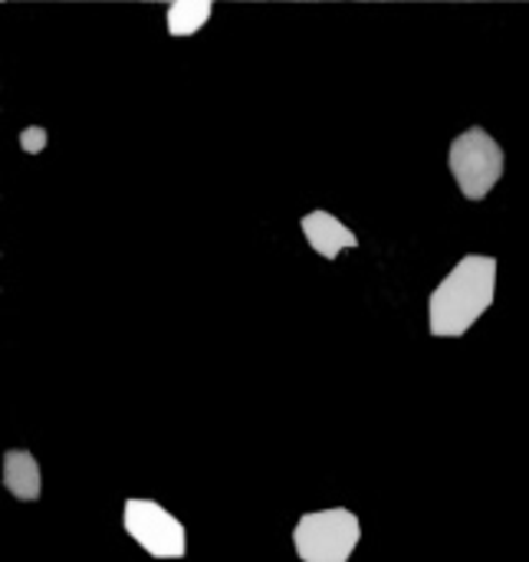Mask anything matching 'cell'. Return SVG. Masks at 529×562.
Returning a JSON list of instances; mask_svg holds the SVG:
<instances>
[{"label": "cell", "mask_w": 529, "mask_h": 562, "mask_svg": "<svg viewBox=\"0 0 529 562\" xmlns=\"http://www.w3.org/2000/svg\"><path fill=\"white\" fill-rule=\"evenodd\" d=\"M497 260L487 254H468L438 283L428 300V329L438 339H461L494 306Z\"/></svg>", "instance_id": "1"}, {"label": "cell", "mask_w": 529, "mask_h": 562, "mask_svg": "<svg viewBox=\"0 0 529 562\" xmlns=\"http://www.w3.org/2000/svg\"><path fill=\"white\" fill-rule=\"evenodd\" d=\"M448 168L468 201H484L500 184V178L507 171V158H504L500 142L487 128L474 125L451 142Z\"/></svg>", "instance_id": "2"}, {"label": "cell", "mask_w": 529, "mask_h": 562, "mask_svg": "<svg viewBox=\"0 0 529 562\" xmlns=\"http://www.w3.org/2000/svg\"><path fill=\"white\" fill-rule=\"evenodd\" d=\"M362 540V524L346 507L303 514L293 527V550L303 562H349Z\"/></svg>", "instance_id": "3"}, {"label": "cell", "mask_w": 529, "mask_h": 562, "mask_svg": "<svg viewBox=\"0 0 529 562\" xmlns=\"http://www.w3.org/2000/svg\"><path fill=\"white\" fill-rule=\"evenodd\" d=\"M122 527L151 560H184L188 553L184 524L155 501H145V497L125 501Z\"/></svg>", "instance_id": "4"}, {"label": "cell", "mask_w": 529, "mask_h": 562, "mask_svg": "<svg viewBox=\"0 0 529 562\" xmlns=\"http://www.w3.org/2000/svg\"><path fill=\"white\" fill-rule=\"evenodd\" d=\"M300 231L306 237V244L323 257V260H336L342 250H356L359 247V237L349 224H342L336 214L329 211H309L303 221H300Z\"/></svg>", "instance_id": "5"}, {"label": "cell", "mask_w": 529, "mask_h": 562, "mask_svg": "<svg viewBox=\"0 0 529 562\" xmlns=\"http://www.w3.org/2000/svg\"><path fill=\"white\" fill-rule=\"evenodd\" d=\"M3 487L20 501V504H36L43 494V474H40V461L23 451L13 448L3 454Z\"/></svg>", "instance_id": "6"}, {"label": "cell", "mask_w": 529, "mask_h": 562, "mask_svg": "<svg viewBox=\"0 0 529 562\" xmlns=\"http://www.w3.org/2000/svg\"><path fill=\"white\" fill-rule=\"evenodd\" d=\"M214 7L207 0H175L165 13V30L171 36H191L211 20Z\"/></svg>", "instance_id": "7"}, {"label": "cell", "mask_w": 529, "mask_h": 562, "mask_svg": "<svg viewBox=\"0 0 529 562\" xmlns=\"http://www.w3.org/2000/svg\"><path fill=\"white\" fill-rule=\"evenodd\" d=\"M46 128H40V125H30V128H23V135H20V148L26 151V155H40L43 148H46Z\"/></svg>", "instance_id": "8"}]
</instances>
